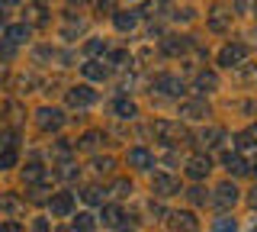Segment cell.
Here are the masks:
<instances>
[{"instance_id": "obj_27", "label": "cell", "mask_w": 257, "mask_h": 232, "mask_svg": "<svg viewBox=\"0 0 257 232\" xmlns=\"http://www.w3.org/2000/svg\"><path fill=\"white\" fill-rule=\"evenodd\" d=\"M103 142V132H96V129H90V132H84V139L77 142V148H84V151H96V145Z\"/></svg>"}, {"instance_id": "obj_5", "label": "cell", "mask_w": 257, "mask_h": 232, "mask_svg": "<svg viewBox=\"0 0 257 232\" xmlns=\"http://www.w3.org/2000/svg\"><path fill=\"white\" fill-rule=\"evenodd\" d=\"M151 91L167 94V97H180V94H183V81L174 78V74H158L155 81H151Z\"/></svg>"}, {"instance_id": "obj_18", "label": "cell", "mask_w": 257, "mask_h": 232, "mask_svg": "<svg viewBox=\"0 0 257 232\" xmlns=\"http://www.w3.org/2000/svg\"><path fill=\"white\" fill-rule=\"evenodd\" d=\"M222 139H225L222 126H206V129L199 132V145H206V148H215V145H219Z\"/></svg>"}, {"instance_id": "obj_43", "label": "cell", "mask_w": 257, "mask_h": 232, "mask_svg": "<svg viewBox=\"0 0 257 232\" xmlns=\"http://www.w3.org/2000/svg\"><path fill=\"white\" fill-rule=\"evenodd\" d=\"M0 232H23V226L16 219H7V222H0Z\"/></svg>"}, {"instance_id": "obj_38", "label": "cell", "mask_w": 257, "mask_h": 232, "mask_svg": "<svg viewBox=\"0 0 257 232\" xmlns=\"http://www.w3.org/2000/svg\"><path fill=\"white\" fill-rule=\"evenodd\" d=\"M29 20L36 23V26H42V23H45V10H42L39 4H36V7H29Z\"/></svg>"}, {"instance_id": "obj_7", "label": "cell", "mask_w": 257, "mask_h": 232, "mask_svg": "<svg viewBox=\"0 0 257 232\" xmlns=\"http://www.w3.org/2000/svg\"><path fill=\"white\" fill-rule=\"evenodd\" d=\"M151 187H155V194L158 197H174V194H180V181L171 178V174H155V181H151Z\"/></svg>"}, {"instance_id": "obj_1", "label": "cell", "mask_w": 257, "mask_h": 232, "mask_svg": "<svg viewBox=\"0 0 257 232\" xmlns=\"http://www.w3.org/2000/svg\"><path fill=\"white\" fill-rule=\"evenodd\" d=\"M151 129H155V135H158L161 142H167V145H180V142H187V139H190L187 126H180V123H167V119H158Z\"/></svg>"}, {"instance_id": "obj_26", "label": "cell", "mask_w": 257, "mask_h": 232, "mask_svg": "<svg viewBox=\"0 0 257 232\" xmlns=\"http://www.w3.org/2000/svg\"><path fill=\"white\" fill-rule=\"evenodd\" d=\"M16 162H20V151H16V145L0 148V171H10V168H16Z\"/></svg>"}, {"instance_id": "obj_37", "label": "cell", "mask_w": 257, "mask_h": 232, "mask_svg": "<svg viewBox=\"0 0 257 232\" xmlns=\"http://www.w3.org/2000/svg\"><path fill=\"white\" fill-rule=\"evenodd\" d=\"M52 155H55V158H68V155H71V142H68V139H58V145H55Z\"/></svg>"}, {"instance_id": "obj_13", "label": "cell", "mask_w": 257, "mask_h": 232, "mask_svg": "<svg viewBox=\"0 0 257 232\" xmlns=\"http://www.w3.org/2000/svg\"><path fill=\"white\" fill-rule=\"evenodd\" d=\"M180 116H183V119H206V116H209L206 100H183V103H180Z\"/></svg>"}, {"instance_id": "obj_29", "label": "cell", "mask_w": 257, "mask_h": 232, "mask_svg": "<svg viewBox=\"0 0 257 232\" xmlns=\"http://www.w3.org/2000/svg\"><path fill=\"white\" fill-rule=\"evenodd\" d=\"M90 168H93V174H109L112 168H116V162H112L109 155H103V158H93Z\"/></svg>"}, {"instance_id": "obj_51", "label": "cell", "mask_w": 257, "mask_h": 232, "mask_svg": "<svg viewBox=\"0 0 257 232\" xmlns=\"http://www.w3.org/2000/svg\"><path fill=\"white\" fill-rule=\"evenodd\" d=\"M0 20H4V7H0Z\"/></svg>"}, {"instance_id": "obj_4", "label": "cell", "mask_w": 257, "mask_h": 232, "mask_svg": "<svg viewBox=\"0 0 257 232\" xmlns=\"http://www.w3.org/2000/svg\"><path fill=\"white\" fill-rule=\"evenodd\" d=\"M244 58H247V45L244 42H231V45H225L219 52V65L222 68H238Z\"/></svg>"}, {"instance_id": "obj_6", "label": "cell", "mask_w": 257, "mask_h": 232, "mask_svg": "<svg viewBox=\"0 0 257 232\" xmlns=\"http://www.w3.org/2000/svg\"><path fill=\"white\" fill-rule=\"evenodd\" d=\"M206 23L212 33H228L231 29V13L225 10V7H212V10L206 13Z\"/></svg>"}, {"instance_id": "obj_28", "label": "cell", "mask_w": 257, "mask_h": 232, "mask_svg": "<svg viewBox=\"0 0 257 232\" xmlns=\"http://www.w3.org/2000/svg\"><path fill=\"white\" fill-rule=\"evenodd\" d=\"M93 226H96V216L93 213H77L74 216V229L77 232H90Z\"/></svg>"}, {"instance_id": "obj_12", "label": "cell", "mask_w": 257, "mask_h": 232, "mask_svg": "<svg viewBox=\"0 0 257 232\" xmlns=\"http://www.w3.org/2000/svg\"><path fill=\"white\" fill-rule=\"evenodd\" d=\"M171 226H174V232H199V219H196V213L183 210V213L171 216Z\"/></svg>"}, {"instance_id": "obj_9", "label": "cell", "mask_w": 257, "mask_h": 232, "mask_svg": "<svg viewBox=\"0 0 257 232\" xmlns=\"http://www.w3.org/2000/svg\"><path fill=\"white\" fill-rule=\"evenodd\" d=\"M209 171H212V162H209V155H193L190 162H187V178H193V181L209 178Z\"/></svg>"}, {"instance_id": "obj_23", "label": "cell", "mask_w": 257, "mask_h": 232, "mask_svg": "<svg viewBox=\"0 0 257 232\" xmlns=\"http://www.w3.org/2000/svg\"><path fill=\"white\" fill-rule=\"evenodd\" d=\"M23 181H26V184H42L45 181V168L39 162H29L26 168H23Z\"/></svg>"}, {"instance_id": "obj_14", "label": "cell", "mask_w": 257, "mask_h": 232, "mask_svg": "<svg viewBox=\"0 0 257 232\" xmlns=\"http://www.w3.org/2000/svg\"><path fill=\"white\" fill-rule=\"evenodd\" d=\"M125 162H128V168H139V171H148V168H151V151H148V148H128Z\"/></svg>"}, {"instance_id": "obj_16", "label": "cell", "mask_w": 257, "mask_h": 232, "mask_svg": "<svg viewBox=\"0 0 257 232\" xmlns=\"http://www.w3.org/2000/svg\"><path fill=\"white\" fill-rule=\"evenodd\" d=\"M84 78H87V81H106V78H109V68L103 65V61L90 58V61L84 65Z\"/></svg>"}, {"instance_id": "obj_33", "label": "cell", "mask_w": 257, "mask_h": 232, "mask_svg": "<svg viewBox=\"0 0 257 232\" xmlns=\"http://www.w3.org/2000/svg\"><path fill=\"white\" fill-rule=\"evenodd\" d=\"M212 232H238V226H235V219L222 216V219H215V229Z\"/></svg>"}, {"instance_id": "obj_30", "label": "cell", "mask_w": 257, "mask_h": 232, "mask_svg": "<svg viewBox=\"0 0 257 232\" xmlns=\"http://www.w3.org/2000/svg\"><path fill=\"white\" fill-rule=\"evenodd\" d=\"M109 194H112V197H119V200H122V197H128V194H132V184H128L125 178H119V181H112V187H109Z\"/></svg>"}, {"instance_id": "obj_44", "label": "cell", "mask_w": 257, "mask_h": 232, "mask_svg": "<svg viewBox=\"0 0 257 232\" xmlns=\"http://www.w3.org/2000/svg\"><path fill=\"white\" fill-rule=\"evenodd\" d=\"M247 203H251V206H254V210H257V187L251 190V194H247Z\"/></svg>"}, {"instance_id": "obj_45", "label": "cell", "mask_w": 257, "mask_h": 232, "mask_svg": "<svg viewBox=\"0 0 257 232\" xmlns=\"http://www.w3.org/2000/svg\"><path fill=\"white\" fill-rule=\"evenodd\" d=\"M247 4H251V0H235V10L241 13V10H247Z\"/></svg>"}, {"instance_id": "obj_19", "label": "cell", "mask_w": 257, "mask_h": 232, "mask_svg": "<svg viewBox=\"0 0 257 232\" xmlns=\"http://www.w3.org/2000/svg\"><path fill=\"white\" fill-rule=\"evenodd\" d=\"M219 87V74L215 71H199L196 74V94H209Z\"/></svg>"}, {"instance_id": "obj_41", "label": "cell", "mask_w": 257, "mask_h": 232, "mask_svg": "<svg viewBox=\"0 0 257 232\" xmlns=\"http://www.w3.org/2000/svg\"><path fill=\"white\" fill-rule=\"evenodd\" d=\"M13 52H16V45L7 42V39H0V58H13Z\"/></svg>"}, {"instance_id": "obj_53", "label": "cell", "mask_w": 257, "mask_h": 232, "mask_svg": "<svg viewBox=\"0 0 257 232\" xmlns=\"http://www.w3.org/2000/svg\"><path fill=\"white\" fill-rule=\"evenodd\" d=\"M0 145H4V142H0Z\"/></svg>"}, {"instance_id": "obj_47", "label": "cell", "mask_w": 257, "mask_h": 232, "mask_svg": "<svg viewBox=\"0 0 257 232\" xmlns=\"http://www.w3.org/2000/svg\"><path fill=\"white\" fill-rule=\"evenodd\" d=\"M23 0H0V7H20Z\"/></svg>"}, {"instance_id": "obj_34", "label": "cell", "mask_w": 257, "mask_h": 232, "mask_svg": "<svg viewBox=\"0 0 257 232\" xmlns=\"http://www.w3.org/2000/svg\"><path fill=\"white\" fill-rule=\"evenodd\" d=\"M77 174H80V168H74L71 162H64V165H61V171H58V178H64V181H74Z\"/></svg>"}, {"instance_id": "obj_17", "label": "cell", "mask_w": 257, "mask_h": 232, "mask_svg": "<svg viewBox=\"0 0 257 232\" xmlns=\"http://www.w3.org/2000/svg\"><path fill=\"white\" fill-rule=\"evenodd\" d=\"M112 23H116V29H119V33H132V29H135V23H139V13H132V10L112 13Z\"/></svg>"}, {"instance_id": "obj_20", "label": "cell", "mask_w": 257, "mask_h": 232, "mask_svg": "<svg viewBox=\"0 0 257 232\" xmlns=\"http://www.w3.org/2000/svg\"><path fill=\"white\" fill-rule=\"evenodd\" d=\"M32 36V29L26 26V23H16V26H7V42H13V45H20V42H26V39Z\"/></svg>"}, {"instance_id": "obj_52", "label": "cell", "mask_w": 257, "mask_h": 232, "mask_svg": "<svg viewBox=\"0 0 257 232\" xmlns=\"http://www.w3.org/2000/svg\"><path fill=\"white\" fill-rule=\"evenodd\" d=\"M122 232H132V229H122Z\"/></svg>"}, {"instance_id": "obj_10", "label": "cell", "mask_w": 257, "mask_h": 232, "mask_svg": "<svg viewBox=\"0 0 257 232\" xmlns=\"http://www.w3.org/2000/svg\"><path fill=\"white\" fill-rule=\"evenodd\" d=\"M235 203H238V187L231 181L219 184V187H215V206H219V210H228V206H235Z\"/></svg>"}, {"instance_id": "obj_3", "label": "cell", "mask_w": 257, "mask_h": 232, "mask_svg": "<svg viewBox=\"0 0 257 232\" xmlns=\"http://www.w3.org/2000/svg\"><path fill=\"white\" fill-rule=\"evenodd\" d=\"M68 107H74V110H84V107H93L96 103V91L93 87H87V84H77V87H68Z\"/></svg>"}, {"instance_id": "obj_15", "label": "cell", "mask_w": 257, "mask_h": 232, "mask_svg": "<svg viewBox=\"0 0 257 232\" xmlns=\"http://www.w3.org/2000/svg\"><path fill=\"white\" fill-rule=\"evenodd\" d=\"M23 210H26V203H23L16 194H0V213L7 216H20Z\"/></svg>"}, {"instance_id": "obj_24", "label": "cell", "mask_w": 257, "mask_h": 232, "mask_svg": "<svg viewBox=\"0 0 257 232\" xmlns=\"http://www.w3.org/2000/svg\"><path fill=\"white\" fill-rule=\"evenodd\" d=\"M100 219H103V226H119V222H122V210H119L116 203H106L103 213H100Z\"/></svg>"}, {"instance_id": "obj_22", "label": "cell", "mask_w": 257, "mask_h": 232, "mask_svg": "<svg viewBox=\"0 0 257 232\" xmlns=\"http://www.w3.org/2000/svg\"><path fill=\"white\" fill-rule=\"evenodd\" d=\"M112 113H116L119 119H135V113H139V107H135L132 100H125V97H119L116 103H112Z\"/></svg>"}, {"instance_id": "obj_46", "label": "cell", "mask_w": 257, "mask_h": 232, "mask_svg": "<svg viewBox=\"0 0 257 232\" xmlns=\"http://www.w3.org/2000/svg\"><path fill=\"white\" fill-rule=\"evenodd\" d=\"M45 229H48V222L45 219H36V232H45Z\"/></svg>"}, {"instance_id": "obj_32", "label": "cell", "mask_w": 257, "mask_h": 232, "mask_svg": "<svg viewBox=\"0 0 257 232\" xmlns=\"http://www.w3.org/2000/svg\"><path fill=\"white\" fill-rule=\"evenodd\" d=\"M84 52L87 55H103V52H106V42H103V39H90V42L84 45Z\"/></svg>"}, {"instance_id": "obj_21", "label": "cell", "mask_w": 257, "mask_h": 232, "mask_svg": "<svg viewBox=\"0 0 257 232\" xmlns=\"http://www.w3.org/2000/svg\"><path fill=\"white\" fill-rule=\"evenodd\" d=\"M222 165L228 168L231 174H244V171H247V162L238 155V151H225V155H222Z\"/></svg>"}, {"instance_id": "obj_25", "label": "cell", "mask_w": 257, "mask_h": 232, "mask_svg": "<svg viewBox=\"0 0 257 232\" xmlns=\"http://www.w3.org/2000/svg\"><path fill=\"white\" fill-rule=\"evenodd\" d=\"M235 142H238V148H257V123H254V126H247L244 132H238V135H235Z\"/></svg>"}, {"instance_id": "obj_35", "label": "cell", "mask_w": 257, "mask_h": 232, "mask_svg": "<svg viewBox=\"0 0 257 232\" xmlns=\"http://www.w3.org/2000/svg\"><path fill=\"white\" fill-rule=\"evenodd\" d=\"M125 61L132 65V55H128V52H122V49H119V52H109V65H125Z\"/></svg>"}, {"instance_id": "obj_8", "label": "cell", "mask_w": 257, "mask_h": 232, "mask_svg": "<svg viewBox=\"0 0 257 232\" xmlns=\"http://www.w3.org/2000/svg\"><path fill=\"white\" fill-rule=\"evenodd\" d=\"M193 45L190 36H164V42H161V52L171 55V58H177V55H183Z\"/></svg>"}, {"instance_id": "obj_36", "label": "cell", "mask_w": 257, "mask_h": 232, "mask_svg": "<svg viewBox=\"0 0 257 232\" xmlns=\"http://www.w3.org/2000/svg\"><path fill=\"white\" fill-rule=\"evenodd\" d=\"M187 197H190V203H196V206H203V203H206V200H209L203 187H193V190H190V194H187Z\"/></svg>"}, {"instance_id": "obj_31", "label": "cell", "mask_w": 257, "mask_h": 232, "mask_svg": "<svg viewBox=\"0 0 257 232\" xmlns=\"http://www.w3.org/2000/svg\"><path fill=\"white\" fill-rule=\"evenodd\" d=\"M103 194H106V190H100V187H84V203H90V206H96V203H103Z\"/></svg>"}, {"instance_id": "obj_2", "label": "cell", "mask_w": 257, "mask_h": 232, "mask_svg": "<svg viewBox=\"0 0 257 232\" xmlns=\"http://www.w3.org/2000/svg\"><path fill=\"white\" fill-rule=\"evenodd\" d=\"M36 123H39V129L42 132H58L61 126H64V113L58 107H39L36 110Z\"/></svg>"}, {"instance_id": "obj_48", "label": "cell", "mask_w": 257, "mask_h": 232, "mask_svg": "<svg viewBox=\"0 0 257 232\" xmlns=\"http://www.w3.org/2000/svg\"><path fill=\"white\" fill-rule=\"evenodd\" d=\"M247 171H254V174H257V158H254V162H251V165H247Z\"/></svg>"}, {"instance_id": "obj_11", "label": "cell", "mask_w": 257, "mask_h": 232, "mask_svg": "<svg viewBox=\"0 0 257 232\" xmlns=\"http://www.w3.org/2000/svg\"><path fill=\"white\" fill-rule=\"evenodd\" d=\"M48 206H52L55 216H71V213H74V194H68V190H61V194H52Z\"/></svg>"}, {"instance_id": "obj_49", "label": "cell", "mask_w": 257, "mask_h": 232, "mask_svg": "<svg viewBox=\"0 0 257 232\" xmlns=\"http://www.w3.org/2000/svg\"><path fill=\"white\" fill-rule=\"evenodd\" d=\"M251 7H254V17H257V0H251Z\"/></svg>"}, {"instance_id": "obj_50", "label": "cell", "mask_w": 257, "mask_h": 232, "mask_svg": "<svg viewBox=\"0 0 257 232\" xmlns=\"http://www.w3.org/2000/svg\"><path fill=\"white\" fill-rule=\"evenodd\" d=\"M71 4H87V0H71Z\"/></svg>"}, {"instance_id": "obj_39", "label": "cell", "mask_w": 257, "mask_h": 232, "mask_svg": "<svg viewBox=\"0 0 257 232\" xmlns=\"http://www.w3.org/2000/svg\"><path fill=\"white\" fill-rule=\"evenodd\" d=\"M61 33H64V36H74V33H84V20H77V23H74V17H71V23H68V26L61 29Z\"/></svg>"}, {"instance_id": "obj_40", "label": "cell", "mask_w": 257, "mask_h": 232, "mask_svg": "<svg viewBox=\"0 0 257 232\" xmlns=\"http://www.w3.org/2000/svg\"><path fill=\"white\" fill-rule=\"evenodd\" d=\"M96 13H116V0H96Z\"/></svg>"}, {"instance_id": "obj_42", "label": "cell", "mask_w": 257, "mask_h": 232, "mask_svg": "<svg viewBox=\"0 0 257 232\" xmlns=\"http://www.w3.org/2000/svg\"><path fill=\"white\" fill-rule=\"evenodd\" d=\"M45 194H48L45 187H36V190H32V197H29V200H32V203H45V200H52V197H45Z\"/></svg>"}]
</instances>
